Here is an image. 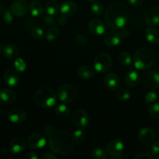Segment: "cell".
<instances>
[{"instance_id": "obj_1", "label": "cell", "mask_w": 159, "mask_h": 159, "mask_svg": "<svg viewBox=\"0 0 159 159\" xmlns=\"http://www.w3.org/2000/svg\"><path fill=\"white\" fill-rule=\"evenodd\" d=\"M130 17L128 8L121 2H113L106 10L105 20L110 27L120 30L125 27Z\"/></svg>"}, {"instance_id": "obj_2", "label": "cell", "mask_w": 159, "mask_h": 159, "mask_svg": "<svg viewBox=\"0 0 159 159\" xmlns=\"http://www.w3.org/2000/svg\"><path fill=\"white\" fill-rule=\"evenodd\" d=\"M48 139L50 148L57 155L68 154L72 150L75 142L73 134L65 130L55 132Z\"/></svg>"}, {"instance_id": "obj_3", "label": "cell", "mask_w": 159, "mask_h": 159, "mask_svg": "<svg viewBox=\"0 0 159 159\" xmlns=\"http://www.w3.org/2000/svg\"><path fill=\"white\" fill-rule=\"evenodd\" d=\"M156 56L150 48L143 47L138 48L133 57L134 65L138 70H147L153 66Z\"/></svg>"}, {"instance_id": "obj_4", "label": "cell", "mask_w": 159, "mask_h": 159, "mask_svg": "<svg viewBox=\"0 0 159 159\" xmlns=\"http://www.w3.org/2000/svg\"><path fill=\"white\" fill-rule=\"evenodd\" d=\"M34 101L40 107L51 108L57 102V95L52 89L43 87L35 93Z\"/></svg>"}, {"instance_id": "obj_5", "label": "cell", "mask_w": 159, "mask_h": 159, "mask_svg": "<svg viewBox=\"0 0 159 159\" xmlns=\"http://www.w3.org/2000/svg\"><path fill=\"white\" fill-rule=\"evenodd\" d=\"M129 36L128 30L123 28L118 30H112L107 33L104 37V43L109 47L118 46L124 39H126Z\"/></svg>"}, {"instance_id": "obj_6", "label": "cell", "mask_w": 159, "mask_h": 159, "mask_svg": "<svg viewBox=\"0 0 159 159\" xmlns=\"http://www.w3.org/2000/svg\"><path fill=\"white\" fill-rule=\"evenodd\" d=\"M77 97V91L70 85H62L57 90V98L63 103H71Z\"/></svg>"}, {"instance_id": "obj_7", "label": "cell", "mask_w": 159, "mask_h": 159, "mask_svg": "<svg viewBox=\"0 0 159 159\" xmlns=\"http://www.w3.org/2000/svg\"><path fill=\"white\" fill-rule=\"evenodd\" d=\"M112 65V58L107 53H101L98 54L94 60L95 70L99 73H104L108 71Z\"/></svg>"}, {"instance_id": "obj_8", "label": "cell", "mask_w": 159, "mask_h": 159, "mask_svg": "<svg viewBox=\"0 0 159 159\" xmlns=\"http://www.w3.org/2000/svg\"><path fill=\"white\" fill-rule=\"evenodd\" d=\"M71 120L75 125L79 128H84L89 122V116L88 113L83 109H77L74 111L71 116Z\"/></svg>"}, {"instance_id": "obj_9", "label": "cell", "mask_w": 159, "mask_h": 159, "mask_svg": "<svg viewBox=\"0 0 159 159\" xmlns=\"http://www.w3.org/2000/svg\"><path fill=\"white\" fill-rule=\"evenodd\" d=\"M47 138L43 134H33L28 138L27 144L30 148L41 149L46 145Z\"/></svg>"}, {"instance_id": "obj_10", "label": "cell", "mask_w": 159, "mask_h": 159, "mask_svg": "<svg viewBox=\"0 0 159 159\" xmlns=\"http://www.w3.org/2000/svg\"><path fill=\"white\" fill-rule=\"evenodd\" d=\"M88 29L90 34L95 36L103 35L107 32V25L103 21L99 19H94L90 20L88 24Z\"/></svg>"}, {"instance_id": "obj_11", "label": "cell", "mask_w": 159, "mask_h": 159, "mask_svg": "<svg viewBox=\"0 0 159 159\" xmlns=\"http://www.w3.org/2000/svg\"><path fill=\"white\" fill-rule=\"evenodd\" d=\"M11 12L15 16H24L29 9L27 2L25 0H14L11 4Z\"/></svg>"}, {"instance_id": "obj_12", "label": "cell", "mask_w": 159, "mask_h": 159, "mask_svg": "<svg viewBox=\"0 0 159 159\" xmlns=\"http://www.w3.org/2000/svg\"><path fill=\"white\" fill-rule=\"evenodd\" d=\"M144 85L147 88L156 89L159 88V72L158 71H150L146 73L143 78Z\"/></svg>"}, {"instance_id": "obj_13", "label": "cell", "mask_w": 159, "mask_h": 159, "mask_svg": "<svg viewBox=\"0 0 159 159\" xmlns=\"http://www.w3.org/2000/svg\"><path fill=\"white\" fill-rule=\"evenodd\" d=\"M124 151V144L118 139L112 140L110 141L107 147V152L112 157H116L122 155Z\"/></svg>"}, {"instance_id": "obj_14", "label": "cell", "mask_w": 159, "mask_h": 159, "mask_svg": "<svg viewBox=\"0 0 159 159\" xmlns=\"http://www.w3.org/2000/svg\"><path fill=\"white\" fill-rule=\"evenodd\" d=\"M144 19L149 26H159V6H153L148 9Z\"/></svg>"}, {"instance_id": "obj_15", "label": "cell", "mask_w": 159, "mask_h": 159, "mask_svg": "<svg viewBox=\"0 0 159 159\" xmlns=\"http://www.w3.org/2000/svg\"><path fill=\"white\" fill-rule=\"evenodd\" d=\"M26 141L23 137H16L9 143V149L11 153L14 155H19L24 151L26 148Z\"/></svg>"}, {"instance_id": "obj_16", "label": "cell", "mask_w": 159, "mask_h": 159, "mask_svg": "<svg viewBox=\"0 0 159 159\" xmlns=\"http://www.w3.org/2000/svg\"><path fill=\"white\" fill-rule=\"evenodd\" d=\"M26 110L22 108H15L8 113V119L12 124H21L26 119Z\"/></svg>"}, {"instance_id": "obj_17", "label": "cell", "mask_w": 159, "mask_h": 159, "mask_svg": "<svg viewBox=\"0 0 159 159\" xmlns=\"http://www.w3.org/2000/svg\"><path fill=\"white\" fill-rule=\"evenodd\" d=\"M138 138L143 144H152L155 139V131L151 127H143L138 133Z\"/></svg>"}, {"instance_id": "obj_18", "label": "cell", "mask_w": 159, "mask_h": 159, "mask_svg": "<svg viewBox=\"0 0 159 159\" xmlns=\"http://www.w3.org/2000/svg\"><path fill=\"white\" fill-rule=\"evenodd\" d=\"M76 10H77V6H76L75 3L71 1L64 2L59 8L61 15L66 18L72 16L75 13Z\"/></svg>"}, {"instance_id": "obj_19", "label": "cell", "mask_w": 159, "mask_h": 159, "mask_svg": "<svg viewBox=\"0 0 159 159\" xmlns=\"http://www.w3.org/2000/svg\"><path fill=\"white\" fill-rule=\"evenodd\" d=\"M104 84L110 90H117L120 86L119 77L115 73L108 72L104 78Z\"/></svg>"}, {"instance_id": "obj_20", "label": "cell", "mask_w": 159, "mask_h": 159, "mask_svg": "<svg viewBox=\"0 0 159 159\" xmlns=\"http://www.w3.org/2000/svg\"><path fill=\"white\" fill-rule=\"evenodd\" d=\"M4 81L9 86L16 87L18 85L19 82H20V77H19L18 73L16 71L13 69H8L5 71Z\"/></svg>"}, {"instance_id": "obj_21", "label": "cell", "mask_w": 159, "mask_h": 159, "mask_svg": "<svg viewBox=\"0 0 159 159\" xmlns=\"http://www.w3.org/2000/svg\"><path fill=\"white\" fill-rule=\"evenodd\" d=\"M16 99V93L12 89H0V104L9 105Z\"/></svg>"}, {"instance_id": "obj_22", "label": "cell", "mask_w": 159, "mask_h": 159, "mask_svg": "<svg viewBox=\"0 0 159 159\" xmlns=\"http://www.w3.org/2000/svg\"><path fill=\"white\" fill-rule=\"evenodd\" d=\"M141 81L140 75L134 70H130L125 76V82L128 86L135 87Z\"/></svg>"}, {"instance_id": "obj_23", "label": "cell", "mask_w": 159, "mask_h": 159, "mask_svg": "<svg viewBox=\"0 0 159 159\" xmlns=\"http://www.w3.org/2000/svg\"><path fill=\"white\" fill-rule=\"evenodd\" d=\"M19 48L15 44H7L3 48L2 54L6 58L14 59L18 56Z\"/></svg>"}, {"instance_id": "obj_24", "label": "cell", "mask_w": 159, "mask_h": 159, "mask_svg": "<svg viewBox=\"0 0 159 159\" xmlns=\"http://www.w3.org/2000/svg\"><path fill=\"white\" fill-rule=\"evenodd\" d=\"M145 37L148 41L150 43H159V30L155 27L147 28L145 30Z\"/></svg>"}, {"instance_id": "obj_25", "label": "cell", "mask_w": 159, "mask_h": 159, "mask_svg": "<svg viewBox=\"0 0 159 159\" xmlns=\"http://www.w3.org/2000/svg\"><path fill=\"white\" fill-rule=\"evenodd\" d=\"M29 11L31 15H32V16H41L43 12V6L39 2L33 1L29 5Z\"/></svg>"}, {"instance_id": "obj_26", "label": "cell", "mask_w": 159, "mask_h": 159, "mask_svg": "<svg viewBox=\"0 0 159 159\" xmlns=\"http://www.w3.org/2000/svg\"><path fill=\"white\" fill-rule=\"evenodd\" d=\"M78 75L82 79H90L94 76V71L93 68L87 65H83L78 68Z\"/></svg>"}, {"instance_id": "obj_27", "label": "cell", "mask_w": 159, "mask_h": 159, "mask_svg": "<svg viewBox=\"0 0 159 159\" xmlns=\"http://www.w3.org/2000/svg\"><path fill=\"white\" fill-rule=\"evenodd\" d=\"M44 9L48 15L54 16L58 12L59 6L57 2L54 1V0H50V1L47 2L45 4Z\"/></svg>"}, {"instance_id": "obj_28", "label": "cell", "mask_w": 159, "mask_h": 159, "mask_svg": "<svg viewBox=\"0 0 159 159\" xmlns=\"http://www.w3.org/2000/svg\"><path fill=\"white\" fill-rule=\"evenodd\" d=\"M118 60L120 62L121 65L126 67L130 66L132 61H133V59H132L130 54L127 51H122V52L120 53L119 55H118Z\"/></svg>"}, {"instance_id": "obj_29", "label": "cell", "mask_w": 159, "mask_h": 159, "mask_svg": "<svg viewBox=\"0 0 159 159\" xmlns=\"http://www.w3.org/2000/svg\"><path fill=\"white\" fill-rule=\"evenodd\" d=\"M55 113L59 117L66 118L70 115V110L65 104H59L55 107Z\"/></svg>"}, {"instance_id": "obj_30", "label": "cell", "mask_w": 159, "mask_h": 159, "mask_svg": "<svg viewBox=\"0 0 159 159\" xmlns=\"http://www.w3.org/2000/svg\"><path fill=\"white\" fill-rule=\"evenodd\" d=\"M107 152L100 147H96L92 151V156L95 159H106L107 157Z\"/></svg>"}, {"instance_id": "obj_31", "label": "cell", "mask_w": 159, "mask_h": 159, "mask_svg": "<svg viewBox=\"0 0 159 159\" xmlns=\"http://www.w3.org/2000/svg\"><path fill=\"white\" fill-rule=\"evenodd\" d=\"M116 96L117 99H120V100L127 101L130 99L131 94H130V91L127 89H117V91H116Z\"/></svg>"}, {"instance_id": "obj_32", "label": "cell", "mask_w": 159, "mask_h": 159, "mask_svg": "<svg viewBox=\"0 0 159 159\" xmlns=\"http://www.w3.org/2000/svg\"><path fill=\"white\" fill-rule=\"evenodd\" d=\"M91 10L93 13H95L97 16L102 15L104 11L103 5L100 2L94 1L93 2V4L91 6Z\"/></svg>"}, {"instance_id": "obj_33", "label": "cell", "mask_w": 159, "mask_h": 159, "mask_svg": "<svg viewBox=\"0 0 159 159\" xmlns=\"http://www.w3.org/2000/svg\"><path fill=\"white\" fill-rule=\"evenodd\" d=\"M59 30L57 28H51L49 30H48L46 34V39L48 41L52 42L57 38L59 35Z\"/></svg>"}, {"instance_id": "obj_34", "label": "cell", "mask_w": 159, "mask_h": 159, "mask_svg": "<svg viewBox=\"0 0 159 159\" xmlns=\"http://www.w3.org/2000/svg\"><path fill=\"white\" fill-rule=\"evenodd\" d=\"M31 36L34 40H40L43 36V30L40 27L34 26L31 29Z\"/></svg>"}, {"instance_id": "obj_35", "label": "cell", "mask_w": 159, "mask_h": 159, "mask_svg": "<svg viewBox=\"0 0 159 159\" xmlns=\"http://www.w3.org/2000/svg\"><path fill=\"white\" fill-rule=\"evenodd\" d=\"M148 113L153 118L159 119V102L152 104V105L149 107Z\"/></svg>"}, {"instance_id": "obj_36", "label": "cell", "mask_w": 159, "mask_h": 159, "mask_svg": "<svg viewBox=\"0 0 159 159\" xmlns=\"http://www.w3.org/2000/svg\"><path fill=\"white\" fill-rule=\"evenodd\" d=\"M14 66H15L16 70L19 72H23L26 68V63L22 58H17L14 62Z\"/></svg>"}, {"instance_id": "obj_37", "label": "cell", "mask_w": 159, "mask_h": 159, "mask_svg": "<svg viewBox=\"0 0 159 159\" xmlns=\"http://www.w3.org/2000/svg\"><path fill=\"white\" fill-rule=\"evenodd\" d=\"M85 133L82 128H79L76 130L73 134V138H74L75 142H82L85 139Z\"/></svg>"}, {"instance_id": "obj_38", "label": "cell", "mask_w": 159, "mask_h": 159, "mask_svg": "<svg viewBox=\"0 0 159 159\" xmlns=\"http://www.w3.org/2000/svg\"><path fill=\"white\" fill-rule=\"evenodd\" d=\"M157 99H158V95L155 92H149L145 96L146 102H149V103L155 102L157 100Z\"/></svg>"}, {"instance_id": "obj_39", "label": "cell", "mask_w": 159, "mask_h": 159, "mask_svg": "<svg viewBox=\"0 0 159 159\" xmlns=\"http://www.w3.org/2000/svg\"><path fill=\"white\" fill-rule=\"evenodd\" d=\"M152 154L154 156V158L159 159V141H155L151 148Z\"/></svg>"}, {"instance_id": "obj_40", "label": "cell", "mask_w": 159, "mask_h": 159, "mask_svg": "<svg viewBox=\"0 0 159 159\" xmlns=\"http://www.w3.org/2000/svg\"><path fill=\"white\" fill-rule=\"evenodd\" d=\"M3 19L7 24H11L12 23V20H13L12 12H9L8 10L5 11L4 14H3Z\"/></svg>"}, {"instance_id": "obj_41", "label": "cell", "mask_w": 159, "mask_h": 159, "mask_svg": "<svg viewBox=\"0 0 159 159\" xmlns=\"http://www.w3.org/2000/svg\"><path fill=\"white\" fill-rule=\"evenodd\" d=\"M54 133H55V131H54V128L51 125L45 127L44 130H43V134H44L48 138H49L50 137L52 136Z\"/></svg>"}, {"instance_id": "obj_42", "label": "cell", "mask_w": 159, "mask_h": 159, "mask_svg": "<svg viewBox=\"0 0 159 159\" xmlns=\"http://www.w3.org/2000/svg\"><path fill=\"white\" fill-rule=\"evenodd\" d=\"M76 43L81 46H85L87 43V39L83 35H77L75 37Z\"/></svg>"}, {"instance_id": "obj_43", "label": "cell", "mask_w": 159, "mask_h": 159, "mask_svg": "<svg viewBox=\"0 0 159 159\" xmlns=\"http://www.w3.org/2000/svg\"><path fill=\"white\" fill-rule=\"evenodd\" d=\"M43 21H44V23L47 26H52V25L55 24V20L53 18V16L48 15V14L43 18Z\"/></svg>"}, {"instance_id": "obj_44", "label": "cell", "mask_w": 159, "mask_h": 159, "mask_svg": "<svg viewBox=\"0 0 159 159\" xmlns=\"http://www.w3.org/2000/svg\"><path fill=\"white\" fill-rule=\"evenodd\" d=\"M134 158H137V159H139V158L152 159V158H154V156L153 155H150V154L146 153V152H142V153H138V155H135Z\"/></svg>"}, {"instance_id": "obj_45", "label": "cell", "mask_w": 159, "mask_h": 159, "mask_svg": "<svg viewBox=\"0 0 159 159\" xmlns=\"http://www.w3.org/2000/svg\"><path fill=\"white\" fill-rule=\"evenodd\" d=\"M25 158L26 159H37L38 156H37V153H35L34 152H28L26 155H25Z\"/></svg>"}, {"instance_id": "obj_46", "label": "cell", "mask_w": 159, "mask_h": 159, "mask_svg": "<svg viewBox=\"0 0 159 159\" xmlns=\"http://www.w3.org/2000/svg\"><path fill=\"white\" fill-rule=\"evenodd\" d=\"M144 0H128V2L133 6H139L142 4Z\"/></svg>"}, {"instance_id": "obj_47", "label": "cell", "mask_w": 159, "mask_h": 159, "mask_svg": "<svg viewBox=\"0 0 159 159\" xmlns=\"http://www.w3.org/2000/svg\"><path fill=\"white\" fill-rule=\"evenodd\" d=\"M40 158L41 159H56L57 158V157H56V155H53V154L46 153L43 155H42Z\"/></svg>"}, {"instance_id": "obj_48", "label": "cell", "mask_w": 159, "mask_h": 159, "mask_svg": "<svg viewBox=\"0 0 159 159\" xmlns=\"http://www.w3.org/2000/svg\"><path fill=\"white\" fill-rule=\"evenodd\" d=\"M58 23L60 25H64L65 23H66V17L63 16L61 15L60 18L58 20Z\"/></svg>"}, {"instance_id": "obj_49", "label": "cell", "mask_w": 159, "mask_h": 159, "mask_svg": "<svg viewBox=\"0 0 159 159\" xmlns=\"http://www.w3.org/2000/svg\"><path fill=\"white\" fill-rule=\"evenodd\" d=\"M2 45H1V43H0V54H1L2 53Z\"/></svg>"}, {"instance_id": "obj_50", "label": "cell", "mask_w": 159, "mask_h": 159, "mask_svg": "<svg viewBox=\"0 0 159 159\" xmlns=\"http://www.w3.org/2000/svg\"><path fill=\"white\" fill-rule=\"evenodd\" d=\"M86 1H88V2H93L96 1V0H86Z\"/></svg>"}, {"instance_id": "obj_51", "label": "cell", "mask_w": 159, "mask_h": 159, "mask_svg": "<svg viewBox=\"0 0 159 159\" xmlns=\"http://www.w3.org/2000/svg\"><path fill=\"white\" fill-rule=\"evenodd\" d=\"M158 136H159V130H158Z\"/></svg>"}, {"instance_id": "obj_52", "label": "cell", "mask_w": 159, "mask_h": 159, "mask_svg": "<svg viewBox=\"0 0 159 159\" xmlns=\"http://www.w3.org/2000/svg\"><path fill=\"white\" fill-rule=\"evenodd\" d=\"M158 72H159V68H158Z\"/></svg>"}]
</instances>
